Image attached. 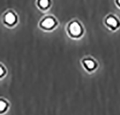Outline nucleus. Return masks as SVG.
<instances>
[{
	"instance_id": "f257e3e1",
	"label": "nucleus",
	"mask_w": 120,
	"mask_h": 115,
	"mask_svg": "<svg viewBox=\"0 0 120 115\" xmlns=\"http://www.w3.org/2000/svg\"><path fill=\"white\" fill-rule=\"evenodd\" d=\"M67 31L72 37H80L83 33V28L79 21H72L67 26Z\"/></svg>"
},
{
	"instance_id": "f03ea898",
	"label": "nucleus",
	"mask_w": 120,
	"mask_h": 115,
	"mask_svg": "<svg viewBox=\"0 0 120 115\" xmlns=\"http://www.w3.org/2000/svg\"><path fill=\"white\" fill-rule=\"evenodd\" d=\"M57 25L56 19L52 16H47L43 18L40 22V27L46 30H52Z\"/></svg>"
},
{
	"instance_id": "7ed1b4c3",
	"label": "nucleus",
	"mask_w": 120,
	"mask_h": 115,
	"mask_svg": "<svg viewBox=\"0 0 120 115\" xmlns=\"http://www.w3.org/2000/svg\"><path fill=\"white\" fill-rule=\"evenodd\" d=\"M17 17L16 14L12 11L7 12L3 16V22L8 26H12L16 24Z\"/></svg>"
},
{
	"instance_id": "20e7f679",
	"label": "nucleus",
	"mask_w": 120,
	"mask_h": 115,
	"mask_svg": "<svg viewBox=\"0 0 120 115\" xmlns=\"http://www.w3.org/2000/svg\"><path fill=\"white\" fill-rule=\"evenodd\" d=\"M105 23L108 27H109L112 30H116L119 27L120 23L119 19L114 15L108 16L105 19Z\"/></svg>"
},
{
	"instance_id": "39448f33",
	"label": "nucleus",
	"mask_w": 120,
	"mask_h": 115,
	"mask_svg": "<svg viewBox=\"0 0 120 115\" xmlns=\"http://www.w3.org/2000/svg\"><path fill=\"white\" fill-rule=\"evenodd\" d=\"M82 63L83 67L88 71H92L96 67V62L91 58H87L83 59Z\"/></svg>"
},
{
	"instance_id": "423d86ee",
	"label": "nucleus",
	"mask_w": 120,
	"mask_h": 115,
	"mask_svg": "<svg viewBox=\"0 0 120 115\" xmlns=\"http://www.w3.org/2000/svg\"><path fill=\"white\" fill-rule=\"evenodd\" d=\"M37 4L40 9L45 10V9H47L50 7V0H38Z\"/></svg>"
},
{
	"instance_id": "0eeeda50",
	"label": "nucleus",
	"mask_w": 120,
	"mask_h": 115,
	"mask_svg": "<svg viewBox=\"0 0 120 115\" xmlns=\"http://www.w3.org/2000/svg\"><path fill=\"white\" fill-rule=\"evenodd\" d=\"M7 107V103L4 101V100L1 99V111H4L5 110V109Z\"/></svg>"
},
{
	"instance_id": "6e6552de",
	"label": "nucleus",
	"mask_w": 120,
	"mask_h": 115,
	"mask_svg": "<svg viewBox=\"0 0 120 115\" xmlns=\"http://www.w3.org/2000/svg\"><path fill=\"white\" fill-rule=\"evenodd\" d=\"M116 3L120 7V0H116Z\"/></svg>"
}]
</instances>
